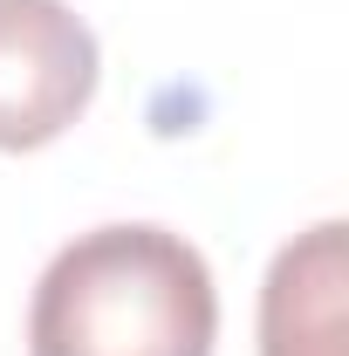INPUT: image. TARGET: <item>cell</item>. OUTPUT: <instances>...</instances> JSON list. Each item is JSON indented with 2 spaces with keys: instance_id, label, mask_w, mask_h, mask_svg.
I'll use <instances>...</instances> for the list:
<instances>
[{
  "instance_id": "obj_1",
  "label": "cell",
  "mask_w": 349,
  "mask_h": 356,
  "mask_svg": "<svg viewBox=\"0 0 349 356\" xmlns=\"http://www.w3.org/2000/svg\"><path fill=\"white\" fill-rule=\"evenodd\" d=\"M219 288L172 226L76 233L35 281L28 356H213Z\"/></svg>"
},
{
  "instance_id": "obj_2",
  "label": "cell",
  "mask_w": 349,
  "mask_h": 356,
  "mask_svg": "<svg viewBox=\"0 0 349 356\" xmlns=\"http://www.w3.org/2000/svg\"><path fill=\"white\" fill-rule=\"evenodd\" d=\"M96 35L69 0H0V151H42L96 96Z\"/></svg>"
},
{
  "instance_id": "obj_3",
  "label": "cell",
  "mask_w": 349,
  "mask_h": 356,
  "mask_svg": "<svg viewBox=\"0 0 349 356\" xmlns=\"http://www.w3.org/2000/svg\"><path fill=\"white\" fill-rule=\"evenodd\" d=\"M261 356H349V226L295 233L261 288Z\"/></svg>"
}]
</instances>
